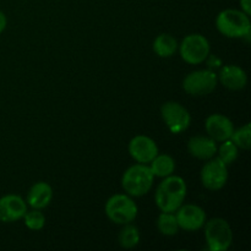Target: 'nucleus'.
Wrapping results in <instances>:
<instances>
[{
	"mask_svg": "<svg viewBox=\"0 0 251 251\" xmlns=\"http://www.w3.org/2000/svg\"><path fill=\"white\" fill-rule=\"evenodd\" d=\"M186 183L178 176H169L157 188L154 194L156 205L162 212H176L185 200Z\"/></svg>",
	"mask_w": 251,
	"mask_h": 251,
	"instance_id": "f257e3e1",
	"label": "nucleus"
},
{
	"mask_svg": "<svg viewBox=\"0 0 251 251\" xmlns=\"http://www.w3.org/2000/svg\"><path fill=\"white\" fill-rule=\"evenodd\" d=\"M216 27L218 32L227 38H249L251 33L250 16L242 10H223L216 19Z\"/></svg>",
	"mask_w": 251,
	"mask_h": 251,
	"instance_id": "f03ea898",
	"label": "nucleus"
},
{
	"mask_svg": "<svg viewBox=\"0 0 251 251\" xmlns=\"http://www.w3.org/2000/svg\"><path fill=\"white\" fill-rule=\"evenodd\" d=\"M153 179V174L147 164H134L123 174L122 186L127 195L140 198L151 190Z\"/></svg>",
	"mask_w": 251,
	"mask_h": 251,
	"instance_id": "7ed1b4c3",
	"label": "nucleus"
},
{
	"mask_svg": "<svg viewBox=\"0 0 251 251\" xmlns=\"http://www.w3.org/2000/svg\"><path fill=\"white\" fill-rule=\"evenodd\" d=\"M105 215L115 225H127L136 218L139 208L130 195L115 194L105 202Z\"/></svg>",
	"mask_w": 251,
	"mask_h": 251,
	"instance_id": "20e7f679",
	"label": "nucleus"
},
{
	"mask_svg": "<svg viewBox=\"0 0 251 251\" xmlns=\"http://www.w3.org/2000/svg\"><path fill=\"white\" fill-rule=\"evenodd\" d=\"M205 238L207 248L211 251H226L233 242V232L226 220L216 217L205 222Z\"/></svg>",
	"mask_w": 251,
	"mask_h": 251,
	"instance_id": "39448f33",
	"label": "nucleus"
},
{
	"mask_svg": "<svg viewBox=\"0 0 251 251\" xmlns=\"http://www.w3.org/2000/svg\"><path fill=\"white\" fill-rule=\"evenodd\" d=\"M178 48L181 59L190 65L203 63L210 54V43L207 38L199 33L186 36Z\"/></svg>",
	"mask_w": 251,
	"mask_h": 251,
	"instance_id": "423d86ee",
	"label": "nucleus"
},
{
	"mask_svg": "<svg viewBox=\"0 0 251 251\" xmlns=\"http://www.w3.org/2000/svg\"><path fill=\"white\" fill-rule=\"evenodd\" d=\"M218 76L212 70H196L188 74L183 81V88L188 95L206 96L215 91Z\"/></svg>",
	"mask_w": 251,
	"mask_h": 251,
	"instance_id": "0eeeda50",
	"label": "nucleus"
},
{
	"mask_svg": "<svg viewBox=\"0 0 251 251\" xmlns=\"http://www.w3.org/2000/svg\"><path fill=\"white\" fill-rule=\"evenodd\" d=\"M161 115L172 134H180L190 126V113L178 102L171 100L164 103L161 107Z\"/></svg>",
	"mask_w": 251,
	"mask_h": 251,
	"instance_id": "6e6552de",
	"label": "nucleus"
},
{
	"mask_svg": "<svg viewBox=\"0 0 251 251\" xmlns=\"http://www.w3.org/2000/svg\"><path fill=\"white\" fill-rule=\"evenodd\" d=\"M228 181V166L218 157L207 159L201 169V183L206 189L217 191L225 188Z\"/></svg>",
	"mask_w": 251,
	"mask_h": 251,
	"instance_id": "1a4fd4ad",
	"label": "nucleus"
},
{
	"mask_svg": "<svg viewBox=\"0 0 251 251\" xmlns=\"http://www.w3.org/2000/svg\"><path fill=\"white\" fill-rule=\"evenodd\" d=\"M179 228L186 232L201 229L206 222V213L198 205H181L176 211Z\"/></svg>",
	"mask_w": 251,
	"mask_h": 251,
	"instance_id": "9d476101",
	"label": "nucleus"
},
{
	"mask_svg": "<svg viewBox=\"0 0 251 251\" xmlns=\"http://www.w3.org/2000/svg\"><path fill=\"white\" fill-rule=\"evenodd\" d=\"M129 153L137 163L149 164L158 154V147L151 137L137 135L129 142Z\"/></svg>",
	"mask_w": 251,
	"mask_h": 251,
	"instance_id": "9b49d317",
	"label": "nucleus"
},
{
	"mask_svg": "<svg viewBox=\"0 0 251 251\" xmlns=\"http://www.w3.org/2000/svg\"><path fill=\"white\" fill-rule=\"evenodd\" d=\"M27 203L21 196L9 194L0 198V222L12 223L24 218Z\"/></svg>",
	"mask_w": 251,
	"mask_h": 251,
	"instance_id": "f8f14e48",
	"label": "nucleus"
},
{
	"mask_svg": "<svg viewBox=\"0 0 251 251\" xmlns=\"http://www.w3.org/2000/svg\"><path fill=\"white\" fill-rule=\"evenodd\" d=\"M206 131L211 139L216 142H223L229 140L234 131L233 122L223 114H212L207 117L205 122Z\"/></svg>",
	"mask_w": 251,
	"mask_h": 251,
	"instance_id": "ddd939ff",
	"label": "nucleus"
},
{
	"mask_svg": "<svg viewBox=\"0 0 251 251\" xmlns=\"http://www.w3.org/2000/svg\"><path fill=\"white\" fill-rule=\"evenodd\" d=\"M217 76L221 83L232 91L243 90L248 83L247 73L238 65H225Z\"/></svg>",
	"mask_w": 251,
	"mask_h": 251,
	"instance_id": "4468645a",
	"label": "nucleus"
},
{
	"mask_svg": "<svg viewBox=\"0 0 251 251\" xmlns=\"http://www.w3.org/2000/svg\"><path fill=\"white\" fill-rule=\"evenodd\" d=\"M188 150L190 154L201 161H207L217 154V145L210 136H194L189 140Z\"/></svg>",
	"mask_w": 251,
	"mask_h": 251,
	"instance_id": "2eb2a0df",
	"label": "nucleus"
},
{
	"mask_svg": "<svg viewBox=\"0 0 251 251\" xmlns=\"http://www.w3.org/2000/svg\"><path fill=\"white\" fill-rule=\"evenodd\" d=\"M51 199H53L51 186L46 181H38L31 186L27 194L26 201L32 208L42 210L50 203Z\"/></svg>",
	"mask_w": 251,
	"mask_h": 251,
	"instance_id": "dca6fc26",
	"label": "nucleus"
},
{
	"mask_svg": "<svg viewBox=\"0 0 251 251\" xmlns=\"http://www.w3.org/2000/svg\"><path fill=\"white\" fill-rule=\"evenodd\" d=\"M149 164L153 176H158V178H167L176 171V162L173 157L166 153L157 154Z\"/></svg>",
	"mask_w": 251,
	"mask_h": 251,
	"instance_id": "f3484780",
	"label": "nucleus"
},
{
	"mask_svg": "<svg viewBox=\"0 0 251 251\" xmlns=\"http://www.w3.org/2000/svg\"><path fill=\"white\" fill-rule=\"evenodd\" d=\"M178 47L176 39L168 33L159 34L153 42V51L159 58H171L178 50Z\"/></svg>",
	"mask_w": 251,
	"mask_h": 251,
	"instance_id": "a211bd4d",
	"label": "nucleus"
},
{
	"mask_svg": "<svg viewBox=\"0 0 251 251\" xmlns=\"http://www.w3.org/2000/svg\"><path fill=\"white\" fill-rule=\"evenodd\" d=\"M157 228L161 234L167 237H173L180 229L174 212H162L157 220Z\"/></svg>",
	"mask_w": 251,
	"mask_h": 251,
	"instance_id": "6ab92c4d",
	"label": "nucleus"
},
{
	"mask_svg": "<svg viewBox=\"0 0 251 251\" xmlns=\"http://www.w3.org/2000/svg\"><path fill=\"white\" fill-rule=\"evenodd\" d=\"M140 243V232L135 226L124 225V228L119 233V244L124 249H132Z\"/></svg>",
	"mask_w": 251,
	"mask_h": 251,
	"instance_id": "aec40b11",
	"label": "nucleus"
},
{
	"mask_svg": "<svg viewBox=\"0 0 251 251\" xmlns=\"http://www.w3.org/2000/svg\"><path fill=\"white\" fill-rule=\"evenodd\" d=\"M238 152H239V149H238L237 145L230 139L223 141L220 149H217L218 158L222 162H225L227 166L234 163L235 159L238 158Z\"/></svg>",
	"mask_w": 251,
	"mask_h": 251,
	"instance_id": "412c9836",
	"label": "nucleus"
},
{
	"mask_svg": "<svg viewBox=\"0 0 251 251\" xmlns=\"http://www.w3.org/2000/svg\"><path fill=\"white\" fill-rule=\"evenodd\" d=\"M233 142L237 145L238 149L250 150L251 147V124L248 123L244 126L234 130L230 137Z\"/></svg>",
	"mask_w": 251,
	"mask_h": 251,
	"instance_id": "4be33fe9",
	"label": "nucleus"
},
{
	"mask_svg": "<svg viewBox=\"0 0 251 251\" xmlns=\"http://www.w3.org/2000/svg\"><path fill=\"white\" fill-rule=\"evenodd\" d=\"M25 226L31 230H41L46 226V216L41 212V210H36L26 212L24 216Z\"/></svg>",
	"mask_w": 251,
	"mask_h": 251,
	"instance_id": "5701e85b",
	"label": "nucleus"
},
{
	"mask_svg": "<svg viewBox=\"0 0 251 251\" xmlns=\"http://www.w3.org/2000/svg\"><path fill=\"white\" fill-rule=\"evenodd\" d=\"M207 59H208L207 64H208V68L210 69L220 68V66L222 65V60H221L217 55H215V54H212V55H211V54H208Z\"/></svg>",
	"mask_w": 251,
	"mask_h": 251,
	"instance_id": "b1692460",
	"label": "nucleus"
},
{
	"mask_svg": "<svg viewBox=\"0 0 251 251\" xmlns=\"http://www.w3.org/2000/svg\"><path fill=\"white\" fill-rule=\"evenodd\" d=\"M240 6H242V11L245 12L247 15L251 14V0H240Z\"/></svg>",
	"mask_w": 251,
	"mask_h": 251,
	"instance_id": "393cba45",
	"label": "nucleus"
},
{
	"mask_svg": "<svg viewBox=\"0 0 251 251\" xmlns=\"http://www.w3.org/2000/svg\"><path fill=\"white\" fill-rule=\"evenodd\" d=\"M6 25H7L6 16H5L4 12L0 11V33L5 31V28H6Z\"/></svg>",
	"mask_w": 251,
	"mask_h": 251,
	"instance_id": "a878e982",
	"label": "nucleus"
}]
</instances>
